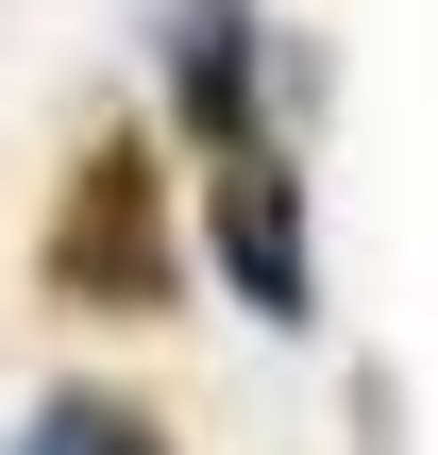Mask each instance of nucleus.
Returning a JSON list of instances; mask_svg holds the SVG:
<instances>
[{"mask_svg": "<svg viewBox=\"0 0 438 455\" xmlns=\"http://www.w3.org/2000/svg\"><path fill=\"white\" fill-rule=\"evenodd\" d=\"M51 287H68V304H101V321H152V304H169L152 135H84V152H68V203H51Z\"/></svg>", "mask_w": 438, "mask_h": 455, "instance_id": "obj_2", "label": "nucleus"}, {"mask_svg": "<svg viewBox=\"0 0 438 455\" xmlns=\"http://www.w3.org/2000/svg\"><path fill=\"white\" fill-rule=\"evenodd\" d=\"M17 455H169V439H152V405H118V388H51V405L17 422Z\"/></svg>", "mask_w": 438, "mask_h": 455, "instance_id": "obj_3", "label": "nucleus"}, {"mask_svg": "<svg viewBox=\"0 0 438 455\" xmlns=\"http://www.w3.org/2000/svg\"><path fill=\"white\" fill-rule=\"evenodd\" d=\"M152 68H169V118H186V152H203L219 287H236L270 338H304V321H321V236H304V152H287V118H304L321 68H304L253 0H169Z\"/></svg>", "mask_w": 438, "mask_h": 455, "instance_id": "obj_1", "label": "nucleus"}]
</instances>
